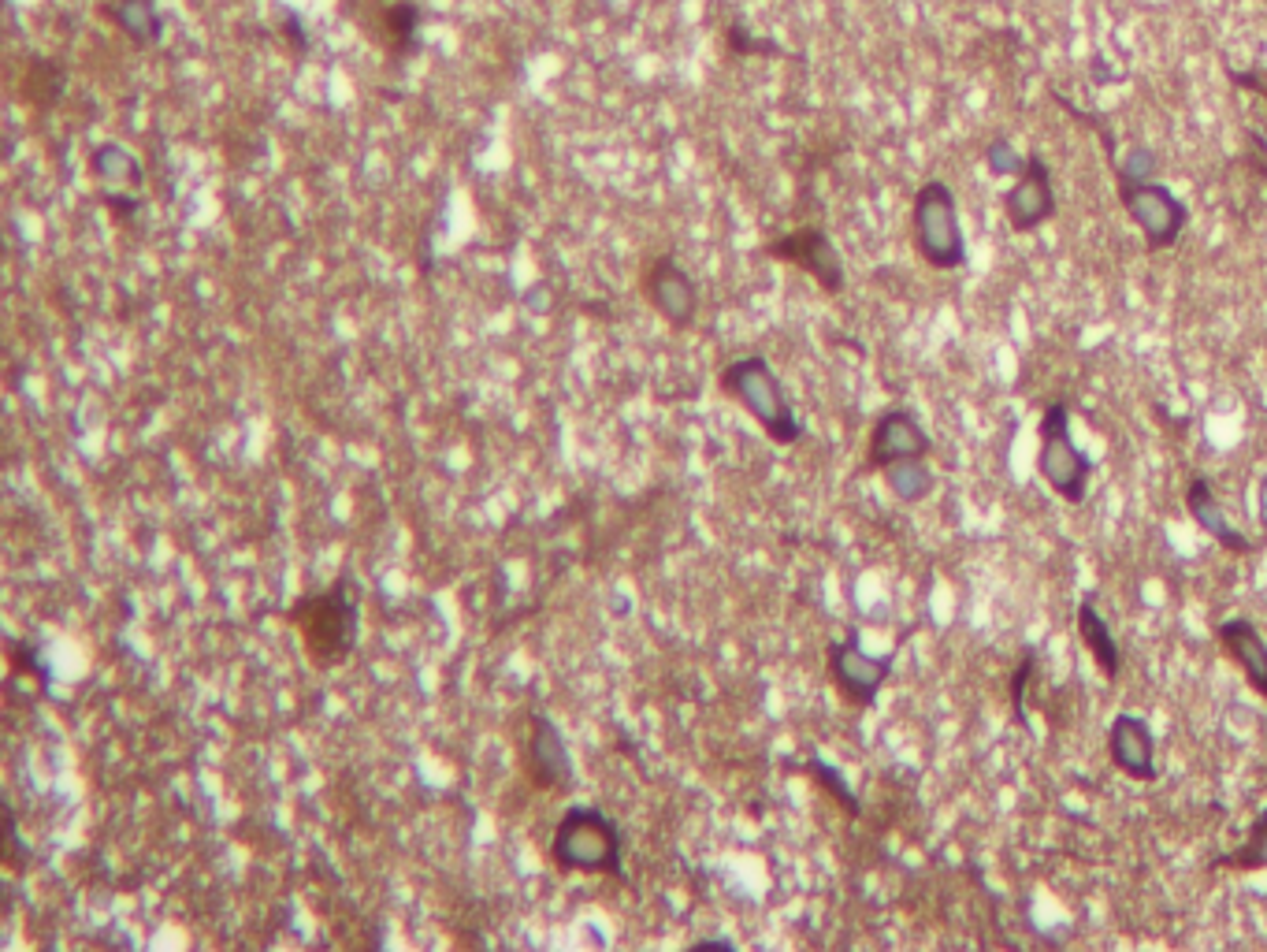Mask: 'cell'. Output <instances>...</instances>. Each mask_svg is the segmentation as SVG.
<instances>
[{"label": "cell", "instance_id": "6da1fadb", "mask_svg": "<svg viewBox=\"0 0 1267 952\" xmlns=\"http://www.w3.org/2000/svg\"><path fill=\"white\" fill-rule=\"evenodd\" d=\"M286 621L297 629L308 663L316 670H339L350 663L361 629V585L354 574H339L328 588L308 592L286 607Z\"/></svg>", "mask_w": 1267, "mask_h": 952}, {"label": "cell", "instance_id": "7a4b0ae2", "mask_svg": "<svg viewBox=\"0 0 1267 952\" xmlns=\"http://www.w3.org/2000/svg\"><path fill=\"white\" fill-rule=\"evenodd\" d=\"M550 863L565 874H603L628 885L625 830L595 803H572L554 827Z\"/></svg>", "mask_w": 1267, "mask_h": 952}, {"label": "cell", "instance_id": "3957f363", "mask_svg": "<svg viewBox=\"0 0 1267 952\" xmlns=\"http://www.w3.org/2000/svg\"><path fill=\"white\" fill-rule=\"evenodd\" d=\"M718 387L725 399L743 406L751 421L774 439L777 447H796L807 439V425L796 414V406L788 399L785 383L774 372V365L762 354H743L718 372Z\"/></svg>", "mask_w": 1267, "mask_h": 952}, {"label": "cell", "instance_id": "277c9868", "mask_svg": "<svg viewBox=\"0 0 1267 952\" xmlns=\"http://www.w3.org/2000/svg\"><path fill=\"white\" fill-rule=\"evenodd\" d=\"M911 242L933 272L967 268V235L960 224V201L944 179H925L911 197Z\"/></svg>", "mask_w": 1267, "mask_h": 952}, {"label": "cell", "instance_id": "5b68a950", "mask_svg": "<svg viewBox=\"0 0 1267 952\" xmlns=\"http://www.w3.org/2000/svg\"><path fill=\"white\" fill-rule=\"evenodd\" d=\"M1093 472L1096 461L1074 443L1071 406L1063 399L1049 402L1037 421V477L1067 506H1085Z\"/></svg>", "mask_w": 1267, "mask_h": 952}, {"label": "cell", "instance_id": "8992f818", "mask_svg": "<svg viewBox=\"0 0 1267 952\" xmlns=\"http://www.w3.org/2000/svg\"><path fill=\"white\" fill-rule=\"evenodd\" d=\"M1122 212L1142 231L1145 250L1164 253L1175 250L1178 239L1189 228V205L1160 179H1134V175H1111Z\"/></svg>", "mask_w": 1267, "mask_h": 952}, {"label": "cell", "instance_id": "52a82bcc", "mask_svg": "<svg viewBox=\"0 0 1267 952\" xmlns=\"http://www.w3.org/2000/svg\"><path fill=\"white\" fill-rule=\"evenodd\" d=\"M896 659H900V643L885 655H870L858 629L825 643V674L833 681L836 696L855 711H870L878 703L881 689L896 674Z\"/></svg>", "mask_w": 1267, "mask_h": 952}, {"label": "cell", "instance_id": "ba28073f", "mask_svg": "<svg viewBox=\"0 0 1267 952\" xmlns=\"http://www.w3.org/2000/svg\"><path fill=\"white\" fill-rule=\"evenodd\" d=\"M762 253L781 264L800 268L803 276H811L825 294H844L847 264L840 257V250H836V242L829 239V231L818 228V224H803V228L777 235V239L765 242Z\"/></svg>", "mask_w": 1267, "mask_h": 952}, {"label": "cell", "instance_id": "9c48e42d", "mask_svg": "<svg viewBox=\"0 0 1267 952\" xmlns=\"http://www.w3.org/2000/svg\"><path fill=\"white\" fill-rule=\"evenodd\" d=\"M525 774L532 789L554 792V796H565L572 789V781H576V767H572V752L565 745V733H561L558 722L547 711L528 714Z\"/></svg>", "mask_w": 1267, "mask_h": 952}, {"label": "cell", "instance_id": "30bf717a", "mask_svg": "<svg viewBox=\"0 0 1267 952\" xmlns=\"http://www.w3.org/2000/svg\"><path fill=\"white\" fill-rule=\"evenodd\" d=\"M1060 212V197H1056V175H1052L1049 161L1040 153H1026L1022 172L1015 175V183L1007 186L1004 194V220L1015 235H1033Z\"/></svg>", "mask_w": 1267, "mask_h": 952}, {"label": "cell", "instance_id": "8fae6325", "mask_svg": "<svg viewBox=\"0 0 1267 952\" xmlns=\"http://www.w3.org/2000/svg\"><path fill=\"white\" fill-rule=\"evenodd\" d=\"M933 450H936V443H933V436L925 432L922 417L914 414L911 406H889V410H881L874 428H870L867 469L885 472L889 465H896V461L929 458Z\"/></svg>", "mask_w": 1267, "mask_h": 952}, {"label": "cell", "instance_id": "7c38bea8", "mask_svg": "<svg viewBox=\"0 0 1267 952\" xmlns=\"http://www.w3.org/2000/svg\"><path fill=\"white\" fill-rule=\"evenodd\" d=\"M643 298L651 301V310L662 317L669 328L685 332L692 328L699 317V287L696 279L688 276V268H681L673 253H658L643 264Z\"/></svg>", "mask_w": 1267, "mask_h": 952}, {"label": "cell", "instance_id": "4fadbf2b", "mask_svg": "<svg viewBox=\"0 0 1267 952\" xmlns=\"http://www.w3.org/2000/svg\"><path fill=\"white\" fill-rule=\"evenodd\" d=\"M1107 759L1111 767L1126 774L1130 781L1153 785L1160 781V763H1156V729L1145 714L1122 711L1107 725Z\"/></svg>", "mask_w": 1267, "mask_h": 952}, {"label": "cell", "instance_id": "5bb4252c", "mask_svg": "<svg viewBox=\"0 0 1267 952\" xmlns=\"http://www.w3.org/2000/svg\"><path fill=\"white\" fill-rule=\"evenodd\" d=\"M1182 503H1186L1189 521H1193V525H1197L1200 532H1204V536L1215 539L1223 551L1238 554V558L1260 551V539H1249L1242 532V528H1238L1231 521V517H1227V510H1223V503H1219V495H1215V484H1211V477H1204V472H1193V477H1189V484H1186V495H1182Z\"/></svg>", "mask_w": 1267, "mask_h": 952}, {"label": "cell", "instance_id": "9a60e30c", "mask_svg": "<svg viewBox=\"0 0 1267 952\" xmlns=\"http://www.w3.org/2000/svg\"><path fill=\"white\" fill-rule=\"evenodd\" d=\"M1215 640L1227 652V659L1242 670L1245 685L1260 700H1267V640L1260 625L1253 618H1245V614H1231V618H1223L1215 625Z\"/></svg>", "mask_w": 1267, "mask_h": 952}, {"label": "cell", "instance_id": "2e32d148", "mask_svg": "<svg viewBox=\"0 0 1267 952\" xmlns=\"http://www.w3.org/2000/svg\"><path fill=\"white\" fill-rule=\"evenodd\" d=\"M1074 632H1078V640L1089 655H1093L1096 670L1115 685L1126 670V659H1122V647L1115 640V629H1111V621L1100 614V599L1096 592H1085L1078 599V607H1074Z\"/></svg>", "mask_w": 1267, "mask_h": 952}, {"label": "cell", "instance_id": "e0dca14e", "mask_svg": "<svg viewBox=\"0 0 1267 952\" xmlns=\"http://www.w3.org/2000/svg\"><path fill=\"white\" fill-rule=\"evenodd\" d=\"M101 12L108 23L119 26V30L142 49L157 46L164 34V19L153 0H104Z\"/></svg>", "mask_w": 1267, "mask_h": 952}, {"label": "cell", "instance_id": "ac0fdd59", "mask_svg": "<svg viewBox=\"0 0 1267 952\" xmlns=\"http://www.w3.org/2000/svg\"><path fill=\"white\" fill-rule=\"evenodd\" d=\"M788 770H796V774H807V778L818 785V789L829 796V800L847 814V818H863V800H858V792L851 789V781L840 767H833L829 759L822 756H807L800 763H785Z\"/></svg>", "mask_w": 1267, "mask_h": 952}, {"label": "cell", "instance_id": "d6986e66", "mask_svg": "<svg viewBox=\"0 0 1267 952\" xmlns=\"http://www.w3.org/2000/svg\"><path fill=\"white\" fill-rule=\"evenodd\" d=\"M885 488L892 492V499L903 506H922L925 499H933L936 492V472L929 469V458H907L896 461L881 472Z\"/></svg>", "mask_w": 1267, "mask_h": 952}, {"label": "cell", "instance_id": "ffe728a7", "mask_svg": "<svg viewBox=\"0 0 1267 952\" xmlns=\"http://www.w3.org/2000/svg\"><path fill=\"white\" fill-rule=\"evenodd\" d=\"M1208 871H1267V807L1256 811V818L1249 823L1245 841L1238 849L1211 856Z\"/></svg>", "mask_w": 1267, "mask_h": 952}, {"label": "cell", "instance_id": "44dd1931", "mask_svg": "<svg viewBox=\"0 0 1267 952\" xmlns=\"http://www.w3.org/2000/svg\"><path fill=\"white\" fill-rule=\"evenodd\" d=\"M90 172L97 183L104 186H126V190H138L142 186V164L138 157L126 146H115V142H101V146H93L90 153Z\"/></svg>", "mask_w": 1267, "mask_h": 952}, {"label": "cell", "instance_id": "7402d4cb", "mask_svg": "<svg viewBox=\"0 0 1267 952\" xmlns=\"http://www.w3.org/2000/svg\"><path fill=\"white\" fill-rule=\"evenodd\" d=\"M64 86H68V71L64 64L57 60H46V57H30L23 68V97L26 104H34V108H53V104L64 97Z\"/></svg>", "mask_w": 1267, "mask_h": 952}, {"label": "cell", "instance_id": "603a6c76", "mask_svg": "<svg viewBox=\"0 0 1267 952\" xmlns=\"http://www.w3.org/2000/svg\"><path fill=\"white\" fill-rule=\"evenodd\" d=\"M417 30H421V8L413 0H394L383 8V34H387V53L394 60H405L417 53Z\"/></svg>", "mask_w": 1267, "mask_h": 952}, {"label": "cell", "instance_id": "cb8c5ba5", "mask_svg": "<svg viewBox=\"0 0 1267 952\" xmlns=\"http://www.w3.org/2000/svg\"><path fill=\"white\" fill-rule=\"evenodd\" d=\"M1037 659H1040V652H1037V647H1022V659H1018V663H1015V670H1011V677H1007V696H1011V718H1015V725H1022V729H1029V718H1026V689H1029V681H1033V670H1037Z\"/></svg>", "mask_w": 1267, "mask_h": 952}, {"label": "cell", "instance_id": "d4e9b609", "mask_svg": "<svg viewBox=\"0 0 1267 952\" xmlns=\"http://www.w3.org/2000/svg\"><path fill=\"white\" fill-rule=\"evenodd\" d=\"M8 663H12V670H19V674L34 677L37 685L49 692V685H53V666L46 663V655H41L37 643L12 636V640H8Z\"/></svg>", "mask_w": 1267, "mask_h": 952}, {"label": "cell", "instance_id": "484cf974", "mask_svg": "<svg viewBox=\"0 0 1267 952\" xmlns=\"http://www.w3.org/2000/svg\"><path fill=\"white\" fill-rule=\"evenodd\" d=\"M26 863H30V845H23L15 803L4 800V867H8V874H23Z\"/></svg>", "mask_w": 1267, "mask_h": 952}, {"label": "cell", "instance_id": "4316f807", "mask_svg": "<svg viewBox=\"0 0 1267 952\" xmlns=\"http://www.w3.org/2000/svg\"><path fill=\"white\" fill-rule=\"evenodd\" d=\"M725 46H729L732 57H785V49L770 41V37H754L747 30V23H729L725 26Z\"/></svg>", "mask_w": 1267, "mask_h": 952}, {"label": "cell", "instance_id": "83f0119b", "mask_svg": "<svg viewBox=\"0 0 1267 952\" xmlns=\"http://www.w3.org/2000/svg\"><path fill=\"white\" fill-rule=\"evenodd\" d=\"M985 164H989V172L996 179H1015L1022 172V164H1026V153H1018L1007 139H993L985 146Z\"/></svg>", "mask_w": 1267, "mask_h": 952}, {"label": "cell", "instance_id": "f1b7e54d", "mask_svg": "<svg viewBox=\"0 0 1267 952\" xmlns=\"http://www.w3.org/2000/svg\"><path fill=\"white\" fill-rule=\"evenodd\" d=\"M1227 79H1231L1234 90H1249L1267 104V68H1260V64L1256 68H1227Z\"/></svg>", "mask_w": 1267, "mask_h": 952}, {"label": "cell", "instance_id": "f546056e", "mask_svg": "<svg viewBox=\"0 0 1267 952\" xmlns=\"http://www.w3.org/2000/svg\"><path fill=\"white\" fill-rule=\"evenodd\" d=\"M101 201L108 208H112L115 217L119 220H130L138 212V208H142V201H138V197H126V194H112V190H104L101 194Z\"/></svg>", "mask_w": 1267, "mask_h": 952}, {"label": "cell", "instance_id": "4dcf8cb0", "mask_svg": "<svg viewBox=\"0 0 1267 952\" xmlns=\"http://www.w3.org/2000/svg\"><path fill=\"white\" fill-rule=\"evenodd\" d=\"M1256 521H1260V547H1267V472L1256 484Z\"/></svg>", "mask_w": 1267, "mask_h": 952}, {"label": "cell", "instance_id": "1f68e13d", "mask_svg": "<svg viewBox=\"0 0 1267 952\" xmlns=\"http://www.w3.org/2000/svg\"><path fill=\"white\" fill-rule=\"evenodd\" d=\"M692 949H732V941L729 938H703V941H696Z\"/></svg>", "mask_w": 1267, "mask_h": 952}]
</instances>
